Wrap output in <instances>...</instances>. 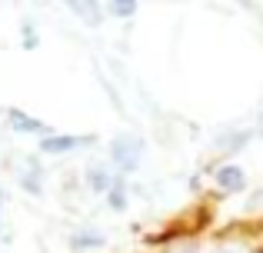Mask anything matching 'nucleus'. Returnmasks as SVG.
I'll return each instance as SVG.
<instances>
[{"label":"nucleus","instance_id":"obj_5","mask_svg":"<svg viewBox=\"0 0 263 253\" xmlns=\"http://www.w3.org/2000/svg\"><path fill=\"white\" fill-rule=\"evenodd\" d=\"M10 117H13V127L17 130H27V133H47V127L40 124V120L27 117V113H20V110H10Z\"/></svg>","mask_w":263,"mask_h":253},{"label":"nucleus","instance_id":"obj_9","mask_svg":"<svg viewBox=\"0 0 263 253\" xmlns=\"http://www.w3.org/2000/svg\"><path fill=\"white\" fill-rule=\"evenodd\" d=\"M260 133H263V127H260Z\"/></svg>","mask_w":263,"mask_h":253},{"label":"nucleus","instance_id":"obj_8","mask_svg":"<svg viewBox=\"0 0 263 253\" xmlns=\"http://www.w3.org/2000/svg\"><path fill=\"white\" fill-rule=\"evenodd\" d=\"M114 10L120 13V17H127V13H134V4H114Z\"/></svg>","mask_w":263,"mask_h":253},{"label":"nucleus","instance_id":"obj_7","mask_svg":"<svg viewBox=\"0 0 263 253\" xmlns=\"http://www.w3.org/2000/svg\"><path fill=\"white\" fill-rule=\"evenodd\" d=\"M110 207H114V210H123V190H120V187L110 193Z\"/></svg>","mask_w":263,"mask_h":253},{"label":"nucleus","instance_id":"obj_4","mask_svg":"<svg viewBox=\"0 0 263 253\" xmlns=\"http://www.w3.org/2000/svg\"><path fill=\"white\" fill-rule=\"evenodd\" d=\"M90 187H93L97 193H107V190L114 187V177H110V170L100 167V163H93V167H90Z\"/></svg>","mask_w":263,"mask_h":253},{"label":"nucleus","instance_id":"obj_3","mask_svg":"<svg viewBox=\"0 0 263 253\" xmlns=\"http://www.w3.org/2000/svg\"><path fill=\"white\" fill-rule=\"evenodd\" d=\"M217 187L240 190V187H243V170H240V167H220L217 170Z\"/></svg>","mask_w":263,"mask_h":253},{"label":"nucleus","instance_id":"obj_6","mask_svg":"<svg viewBox=\"0 0 263 253\" xmlns=\"http://www.w3.org/2000/svg\"><path fill=\"white\" fill-rule=\"evenodd\" d=\"M100 243H103L100 233H77V237H73V247H77V250H84V247H100Z\"/></svg>","mask_w":263,"mask_h":253},{"label":"nucleus","instance_id":"obj_2","mask_svg":"<svg viewBox=\"0 0 263 253\" xmlns=\"http://www.w3.org/2000/svg\"><path fill=\"white\" fill-rule=\"evenodd\" d=\"M84 143H93V137H47V140L40 143V150H44V153H67V150L84 147Z\"/></svg>","mask_w":263,"mask_h":253},{"label":"nucleus","instance_id":"obj_1","mask_svg":"<svg viewBox=\"0 0 263 253\" xmlns=\"http://www.w3.org/2000/svg\"><path fill=\"white\" fill-rule=\"evenodd\" d=\"M110 157H114V163L123 173H130V170H137V163H140V157H143V140L140 137H130V133L117 137L114 147H110Z\"/></svg>","mask_w":263,"mask_h":253}]
</instances>
